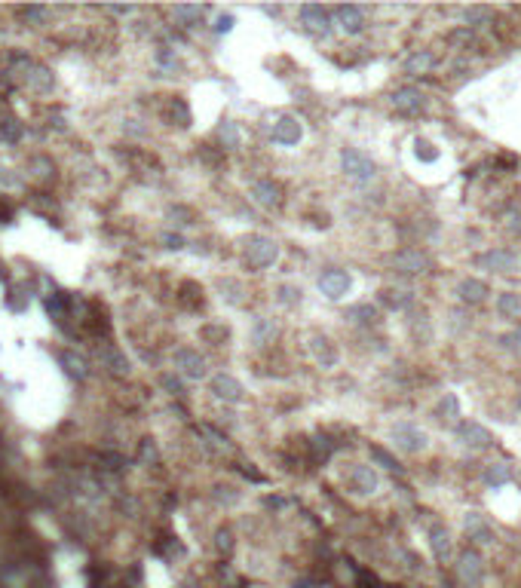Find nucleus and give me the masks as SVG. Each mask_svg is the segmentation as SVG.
<instances>
[{"label": "nucleus", "mask_w": 521, "mask_h": 588, "mask_svg": "<svg viewBox=\"0 0 521 588\" xmlns=\"http://www.w3.org/2000/svg\"><path fill=\"white\" fill-rule=\"evenodd\" d=\"M414 148H417V157H423L426 163H433V160L438 157V150H433V144H429L426 138H417V141H414Z\"/></svg>", "instance_id": "obj_28"}, {"label": "nucleus", "mask_w": 521, "mask_h": 588, "mask_svg": "<svg viewBox=\"0 0 521 588\" xmlns=\"http://www.w3.org/2000/svg\"><path fill=\"white\" fill-rule=\"evenodd\" d=\"M252 200L264 205V209H273V205H279V187H276L273 181H254L252 184Z\"/></svg>", "instance_id": "obj_14"}, {"label": "nucleus", "mask_w": 521, "mask_h": 588, "mask_svg": "<svg viewBox=\"0 0 521 588\" xmlns=\"http://www.w3.org/2000/svg\"><path fill=\"white\" fill-rule=\"evenodd\" d=\"M518 408H521V401H518Z\"/></svg>", "instance_id": "obj_34"}, {"label": "nucleus", "mask_w": 521, "mask_h": 588, "mask_svg": "<svg viewBox=\"0 0 521 588\" xmlns=\"http://www.w3.org/2000/svg\"><path fill=\"white\" fill-rule=\"evenodd\" d=\"M509 230H512L515 236H521V212H512V215H509Z\"/></svg>", "instance_id": "obj_32"}, {"label": "nucleus", "mask_w": 521, "mask_h": 588, "mask_svg": "<svg viewBox=\"0 0 521 588\" xmlns=\"http://www.w3.org/2000/svg\"><path fill=\"white\" fill-rule=\"evenodd\" d=\"M457 294L463 297L466 304H482L488 297V285L478 282V279H463V282H460V288H457Z\"/></svg>", "instance_id": "obj_16"}, {"label": "nucleus", "mask_w": 521, "mask_h": 588, "mask_svg": "<svg viewBox=\"0 0 521 588\" xmlns=\"http://www.w3.org/2000/svg\"><path fill=\"white\" fill-rule=\"evenodd\" d=\"M350 273H344V270H329V273H322L319 276V292L329 297V301H341V297L350 292Z\"/></svg>", "instance_id": "obj_5"}, {"label": "nucleus", "mask_w": 521, "mask_h": 588, "mask_svg": "<svg viewBox=\"0 0 521 588\" xmlns=\"http://www.w3.org/2000/svg\"><path fill=\"white\" fill-rule=\"evenodd\" d=\"M341 169H344V175H350L353 181H371L374 172H377L374 163L368 160L365 153L353 150V148H346V150L341 153Z\"/></svg>", "instance_id": "obj_3"}, {"label": "nucleus", "mask_w": 521, "mask_h": 588, "mask_svg": "<svg viewBox=\"0 0 521 588\" xmlns=\"http://www.w3.org/2000/svg\"><path fill=\"white\" fill-rule=\"evenodd\" d=\"M497 313L503 319H518L521 316V297L512 292H503L497 297Z\"/></svg>", "instance_id": "obj_19"}, {"label": "nucleus", "mask_w": 521, "mask_h": 588, "mask_svg": "<svg viewBox=\"0 0 521 588\" xmlns=\"http://www.w3.org/2000/svg\"><path fill=\"white\" fill-rule=\"evenodd\" d=\"M273 141L276 144H298L301 141V123L294 117H279L273 123Z\"/></svg>", "instance_id": "obj_9"}, {"label": "nucleus", "mask_w": 521, "mask_h": 588, "mask_svg": "<svg viewBox=\"0 0 521 588\" xmlns=\"http://www.w3.org/2000/svg\"><path fill=\"white\" fill-rule=\"evenodd\" d=\"M371 457H374L377 463H381V466H386V469H398V463H396L383 448H371Z\"/></svg>", "instance_id": "obj_30"}, {"label": "nucleus", "mask_w": 521, "mask_h": 588, "mask_svg": "<svg viewBox=\"0 0 521 588\" xmlns=\"http://www.w3.org/2000/svg\"><path fill=\"white\" fill-rule=\"evenodd\" d=\"M509 478H512V472H509L506 463H494V466L485 472V481L490 484V488H500V484H506Z\"/></svg>", "instance_id": "obj_25"}, {"label": "nucleus", "mask_w": 521, "mask_h": 588, "mask_svg": "<svg viewBox=\"0 0 521 588\" xmlns=\"http://www.w3.org/2000/svg\"><path fill=\"white\" fill-rule=\"evenodd\" d=\"M457 438L463 441L466 448H488L490 441V432L485 429V426H478V423H460L457 426Z\"/></svg>", "instance_id": "obj_8"}, {"label": "nucleus", "mask_w": 521, "mask_h": 588, "mask_svg": "<svg viewBox=\"0 0 521 588\" xmlns=\"http://www.w3.org/2000/svg\"><path fill=\"white\" fill-rule=\"evenodd\" d=\"M276 254H279V249H276V242L267 239V236H252V239L245 242V264H249L252 270L270 267L276 261Z\"/></svg>", "instance_id": "obj_1"}, {"label": "nucleus", "mask_w": 521, "mask_h": 588, "mask_svg": "<svg viewBox=\"0 0 521 588\" xmlns=\"http://www.w3.org/2000/svg\"><path fill=\"white\" fill-rule=\"evenodd\" d=\"M377 484H381V478H377V472L371 466H356L350 472V490L353 493H374Z\"/></svg>", "instance_id": "obj_12"}, {"label": "nucleus", "mask_w": 521, "mask_h": 588, "mask_svg": "<svg viewBox=\"0 0 521 588\" xmlns=\"http://www.w3.org/2000/svg\"><path fill=\"white\" fill-rule=\"evenodd\" d=\"M233 28V16H221L218 19V31H230Z\"/></svg>", "instance_id": "obj_33"}, {"label": "nucleus", "mask_w": 521, "mask_h": 588, "mask_svg": "<svg viewBox=\"0 0 521 588\" xmlns=\"http://www.w3.org/2000/svg\"><path fill=\"white\" fill-rule=\"evenodd\" d=\"M273 337H276V322H273V319H258V322H254V331H252L254 344H258V346H267Z\"/></svg>", "instance_id": "obj_21"}, {"label": "nucleus", "mask_w": 521, "mask_h": 588, "mask_svg": "<svg viewBox=\"0 0 521 588\" xmlns=\"http://www.w3.org/2000/svg\"><path fill=\"white\" fill-rule=\"evenodd\" d=\"M313 353H316V359H319L322 365H334L337 362V349L331 346L329 337H316L313 340Z\"/></svg>", "instance_id": "obj_23"}, {"label": "nucleus", "mask_w": 521, "mask_h": 588, "mask_svg": "<svg viewBox=\"0 0 521 588\" xmlns=\"http://www.w3.org/2000/svg\"><path fill=\"white\" fill-rule=\"evenodd\" d=\"M175 359H178V365L184 368V374H187V377H202V374H206V362H202L197 353H190V349H181Z\"/></svg>", "instance_id": "obj_17"}, {"label": "nucleus", "mask_w": 521, "mask_h": 588, "mask_svg": "<svg viewBox=\"0 0 521 588\" xmlns=\"http://www.w3.org/2000/svg\"><path fill=\"white\" fill-rule=\"evenodd\" d=\"M329 19H331V13L319 4L301 6V22L306 25V31H313V34H325V31H329Z\"/></svg>", "instance_id": "obj_7"}, {"label": "nucleus", "mask_w": 521, "mask_h": 588, "mask_svg": "<svg viewBox=\"0 0 521 588\" xmlns=\"http://www.w3.org/2000/svg\"><path fill=\"white\" fill-rule=\"evenodd\" d=\"M346 319H353V322H359V325H374L377 322V309L371 304H356L346 309Z\"/></svg>", "instance_id": "obj_22"}, {"label": "nucleus", "mask_w": 521, "mask_h": 588, "mask_svg": "<svg viewBox=\"0 0 521 588\" xmlns=\"http://www.w3.org/2000/svg\"><path fill=\"white\" fill-rule=\"evenodd\" d=\"M294 301H301V288H294V285H282V288H279V304L292 306Z\"/></svg>", "instance_id": "obj_29"}, {"label": "nucleus", "mask_w": 521, "mask_h": 588, "mask_svg": "<svg viewBox=\"0 0 521 588\" xmlns=\"http://www.w3.org/2000/svg\"><path fill=\"white\" fill-rule=\"evenodd\" d=\"M334 19H337V25H341L346 34H359V31L365 28V13L359 6H337L334 9Z\"/></svg>", "instance_id": "obj_11"}, {"label": "nucleus", "mask_w": 521, "mask_h": 588, "mask_svg": "<svg viewBox=\"0 0 521 588\" xmlns=\"http://www.w3.org/2000/svg\"><path fill=\"white\" fill-rule=\"evenodd\" d=\"M393 267L398 273H423L429 267V261H426V254L414 252V249H405V252H398L393 257Z\"/></svg>", "instance_id": "obj_13"}, {"label": "nucleus", "mask_w": 521, "mask_h": 588, "mask_svg": "<svg viewBox=\"0 0 521 588\" xmlns=\"http://www.w3.org/2000/svg\"><path fill=\"white\" fill-rule=\"evenodd\" d=\"M460 414V408H457V396H454V392H445V398L442 401H438V408H435V417L438 420H454Z\"/></svg>", "instance_id": "obj_24"}, {"label": "nucleus", "mask_w": 521, "mask_h": 588, "mask_svg": "<svg viewBox=\"0 0 521 588\" xmlns=\"http://www.w3.org/2000/svg\"><path fill=\"white\" fill-rule=\"evenodd\" d=\"M221 141L227 144V148H239V144H242V132H239L237 123H224V126H221Z\"/></svg>", "instance_id": "obj_27"}, {"label": "nucleus", "mask_w": 521, "mask_h": 588, "mask_svg": "<svg viewBox=\"0 0 521 588\" xmlns=\"http://www.w3.org/2000/svg\"><path fill=\"white\" fill-rule=\"evenodd\" d=\"M475 264L482 267V270H490V273H518L521 270V257L506 252V249H494V252L478 254Z\"/></svg>", "instance_id": "obj_2"}, {"label": "nucleus", "mask_w": 521, "mask_h": 588, "mask_svg": "<svg viewBox=\"0 0 521 588\" xmlns=\"http://www.w3.org/2000/svg\"><path fill=\"white\" fill-rule=\"evenodd\" d=\"M460 576H463V582H469V585L482 582V558H478L475 552H463V558H460Z\"/></svg>", "instance_id": "obj_15"}, {"label": "nucleus", "mask_w": 521, "mask_h": 588, "mask_svg": "<svg viewBox=\"0 0 521 588\" xmlns=\"http://www.w3.org/2000/svg\"><path fill=\"white\" fill-rule=\"evenodd\" d=\"M212 392L218 398H224V401H230V405H237V401H242V383L239 380H233V377H227V374H218L212 380Z\"/></svg>", "instance_id": "obj_10"}, {"label": "nucleus", "mask_w": 521, "mask_h": 588, "mask_svg": "<svg viewBox=\"0 0 521 588\" xmlns=\"http://www.w3.org/2000/svg\"><path fill=\"white\" fill-rule=\"evenodd\" d=\"M393 108L398 113H421L426 108V96L414 86H402V89L393 92Z\"/></svg>", "instance_id": "obj_6"}, {"label": "nucleus", "mask_w": 521, "mask_h": 588, "mask_svg": "<svg viewBox=\"0 0 521 588\" xmlns=\"http://www.w3.org/2000/svg\"><path fill=\"white\" fill-rule=\"evenodd\" d=\"M429 545H433V555L438 561H445L448 555H451V540H448L445 527H433V530H429Z\"/></svg>", "instance_id": "obj_18"}, {"label": "nucleus", "mask_w": 521, "mask_h": 588, "mask_svg": "<svg viewBox=\"0 0 521 588\" xmlns=\"http://www.w3.org/2000/svg\"><path fill=\"white\" fill-rule=\"evenodd\" d=\"M393 445L398 450H405V453H417V450L426 448V432L411 426V423H398V426L393 429Z\"/></svg>", "instance_id": "obj_4"}, {"label": "nucleus", "mask_w": 521, "mask_h": 588, "mask_svg": "<svg viewBox=\"0 0 521 588\" xmlns=\"http://www.w3.org/2000/svg\"><path fill=\"white\" fill-rule=\"evenodd\" d=\"M435 65V56L433 53H414L411 58H408L405 61V74H423V71H429V68H433Z\"/></svg>", "instance_id": "obj_20"}, {"label": "nucleus", "mask_w": 521, "mask_h": 588, "mask_svg": "<svg viewBox=\"0 0 521 588\" xmlns=\"http://www.w3.org/2000/svg\"><path fill=\"white\" fill-rule=\"evenodd\" d=\"M381 301L386 306H393V309H402L405 304H411V292H393V288H383L381 292Z\"/></svg>", "instance_id": "obj_26"}, {"label": "nucleus", "mask_w": 521, "mask_h": 588, "mask_svg": "<svg viewBox=\"0 0 521 588\" xmlns=\"http://www.w3.org/2000/svg\"><path fill=\"white\" fill-rule=\"evenodd\" d=\"M500 344L509 346V349L521 346V328H518V331H509V334H503V337H500Z\"/></svg>", "instance_id": "obj_31"}]
</instances>
